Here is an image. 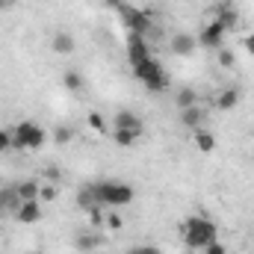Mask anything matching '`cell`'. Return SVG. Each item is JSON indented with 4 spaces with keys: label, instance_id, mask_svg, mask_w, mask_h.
<instances>
[{
    "label": "cell",
    "instance_id": "cell-24",
    "mask_svg": "<svg viewBox=\"0 0 254 254\" xmlns=\"http://www.w3.org/2000/svg\"><path fill=\"white\" fill-rule=\"evenodd\" d=\"M113 139H116V145L130 148V145H136V139H139V136H133V133H127V130H113Z\"/></svg>",
    "mask_w": 254,
    "mask_h": 254
},
{
    "label": "cell",
    "instance_id": "cell-21",
    "mask_svg": "<svg viewBox=\"0 0 254 254\" xmlns=\"http://www.w3.org/2000/svg\"><path fill=\"white\" fill-rule=\"evenodd\" d=\"M101 246V237L98 234H80L77 237V249L80 252H92V249H98Z\"/></svg>",
    "mask_w": 254,
    "mask_h": 254
},
{
    "label": "cell",
    "instance_id": "cell-32",
    "mask_svg": "<svg viewBox=\"0 0 254 254\" xmlns=\"http://www.w3.org/2000/svg\"><path fill=\"white\" fill-rule=\"evenodd\" d=\"M45 178H48L51 184H57V181H60V169H54V166H51V169H45Z\"/></svg>",
    "mask_w": 254,
    "mask_h": 254
},
{
    "label": "cell",
    "instance_id": "cell-1",
    "mask_svg": "<svg viewBox=\"0 0 254 254\" xmlns=\"http://www.w3.org/2000/svg\"><path fill=\"white\" fill-rule=\"evenodd\" d=\"M219 240V231H216V225L210 222V219H204V216H192L184 222V246L190 249V252H204L210 243H216Z\"/></svg>",
    "mask_w": 254,
    "mask_h": 254
},
{
    "label": "cell",
    "instance_id": "cell-4",
    "mask_svg": "<svg viewBox=\"0 0 254 254\" xmlns=\"http://www.w3.org/2000/svg\"><path fill=\"white\" fill-rule=\"evenodd\" d=\"M133 74H136V80H142V86L148 92H166L169 89V74H166V68L157 63L154 57H148L145 63L133 65Z\"/></svg>",
    "mask_w": 254,
    "mask_h": 254
},
{
    "label": "cell",
    "instance_id": "cell-9",
    "mask_svg": "<svg viewBox=\"0 0 254 254\" xmlns=\"http://www.w3.org/2000/svg\"><path fill=\"white\" fill-rule=\"evenodd\" d=\"M198 48V39L192 33H175L172 36V54L175 57H192Z\"/></svg>",
    "mask_w": 254,
    "mask_h": 254
},
{
    "label": "cell",
    "instance_id": "cell-17",
    "mask_svg": "<svg viewBox=\"0 0 254 254\" xmlns=\"http://www.w3.org/2000/svg\"><path fill=\"white\" fill-rule=\"evenodd\" d=\"M175 107H178V110H190V107H198V92H195L192 86H184V89H178V95H175Z\"/></svg>",
    "mask_w": 254,
    "mask_h": 254
},
{
    "label": "cell",
    "instance_id": "cell-13",
    "mask_svg": "<svg viewBox=\"0 0 254 254\" xmlns=\"http://www.w3.org/2000/svg\"><path fill=\"white\" fill-rule=\"evenodd\" d=\"M51 48H54L57 54L68 57V54L74 51V36H71L68 30H57V33H54V39H51Z\"/></svg>",
    "mask_w": 254,
    "mask_h": 254
},
{
    "label": "cell",
    "instance_id": "cell-15",
    "mask_svg": "<svg viewBox=\"0 0 254 254\" xmlns=\"http://www.w3.org/2000/svg\"><path fill=\"white\" fill-rule=\"evenodd\" d=\"M181 122H184V127H190L192 133H195V130H201V125H204V110H201V107L181 110Z\"/></svg>",
    "mask_w": 254,
    "mask_h": 254
},
{
    "label": "cell",
    "instance_id": "cell-10",
    "mask_svg": "<svg viewBox=\"0 0 254 254\" xmlns=\"http://www.w3.org/2000/svg\"><path fill=\"white\" fill-rule=\"evenodd\" d=\"M213 21H219L228 33L237 27V21H240V15H237V9L231 6V3H219V6H213Z\"/></svg>",
    "mask_w": 254,
    "mask_h": 254
},
{
    "label": "cell",
    "instance_id": "cell-7",
    "mask_svg": "<svg viewBox=\"0 0 254 254\" xmlns=\"http://www.w3.org/2000/svg\"><path fill=\"white\" fill-rule=\"evenodd\" d=\"M151 57V48H148V42H145V36H139V33H127V63L130 68L139 63H145Z\"/></svg>",
    "mask_w": 254,
    "mask_h": 254
},
{
    "label": "cell",
    "instance_id": "cell-12",
    "mask_svg": "<svg viewBox=\"0 0 254 254\" xmlns=\"http://www.w3.org/2000/svg\"><path fill=\"white\" fill-rule=\"evenodd\" d=\"M240 98H243V92H240V89H222V92L216 95V110L231 113V110L240 104Z\"/></svg>",
    "mask_w": 254,
    "mask_h": 254
},
{
    "label": "cell",
    "instance_id": "cell-35",
    "mask_svg": "<svg viewBox=\"0 0 254 254\" xmlns=\"http://www.w3.org/2000/svg\"><path fill=\"white\" fill-rule=\"evenodd\" d=\"M9 3H12V0H0V12H6V9H9Z\"/></svg>",
    "mask_w": 254,
    "mask_h": 254
},
{
    "label": "cell",
    "instance_id": "cell-3",
    "mask_svg": "<svg viewBox=\"0 0 254 254\" xmlns=\"http://www.w3.org/2000/svg\"><path fill=\"white\" fill-rule=\"evenodd\" d=\"M9 130H12V148L15 151H39L45 145V139H48L45 127L39 122H18Z\"/></svg>",
    "mask_w": 254,
    "mask_h": 254
},
{
    "label": "cell",
    "instance_id": "cell-33",
    "mask_svg": "<svg viewBox=\"0 0 254 254\" xmlns=\"http://www.w3.org/2000/svg\"><path fill=\"white\" fill-rule=\"evenodd\" d=\"M246 54H249V57H254V30L246 36Z\"/></svg>",
    "mask_w": 254,
    "mask_h": 254
},
{
    "label": "cell",
    "instance_id": "cell-20",
    "mask_svg": "<svg viewBox=\"0 0 254 254\" xmlns=\"http://www.w3.org/2000/svg\"><path fill=\"white\" fill-rule=\"evenodd\" d=\"M95 204H98V198H95V190H92V187H86V190L77 192V207H80V210H92Z\"/></svg>",
    "mask_w": 254,
    "mask_h": 254
},
{
    "label": "cell",
    "instance_id": "cell-29",
    "mask_svg": "<svg viewBox=\"0 0 254 254\" xmlns=\"http://www.w3.org/2000/svg\"><path fill=\"white\" fill-rule=\"evenodd\" d=\"M104 225H107V228H110V231H122V225H125V222H122V216H119V213H110V216H107V222H104Z\"/></svg>",
    "mask_w": 254,
    "mask_h": 254
},
{
    "label": "cell",
    "instance_id": "cell-6",
    "mask_svg": "<svg viewBox=\"0 0 254 254\" xmlns=\"http://www.w3.org/2000/svg\"><path fill=\"white\" fill-rule=\"evenodd\" d=\"M225 36H228V30H225L219 21H210V24L201 27V33H198V45L207 48V51H219L222 42H225Z\"/></svg>",
    "mask_w": 254,
    "mask_h": 254
},
{
    "label": "cell",
    "instance_id": "cell-36",
    "mask_svg": "<svg viewBox=\"0 0 254 254\" xmlns=\"http://www.w3.org/2000/svg\"><path fill=\"white\" fill-rule=\"evenodd\" d=\"M0 222H3V210H0Z\"/></svg>",
    "mask_w": 254,
    "mask_h": 254
},
{
    "label": "cell",
    "instance_id": "cell-23",
    "mask_svg": "<svg viewBox=\"0 0 254 254\" xmlns=\"http://www.w3.org/2000/svg\"><path fill=\"white\" fill-rule=\"evenodd\" d=\"M216 54H219V57H216V63L222 65V68H234V65H237V57H234V51H231V48H219Z\"/></svg>",
    "mask_w": 254,
    "mask_h": 254
},
{
    "label": "cell",
    "instance_id": "cell-25",
    "mask_svg": "<svg viewBox=\"0 0 254 254\" xmlns=\"http://www.w3.org/2000/svg\"><path fill=\"white\" fill-rule=\"evenodd\" d=\"M57 198H60V187L57 184H45L39 190V201H57Z\"/></svg>",
    "mask_w": 254,
    "mask_h": 254
},
{
    "label": "cell",
    "instance_id": "cell-2",
    "mask_svg": "<svg viewBox=\"0 0 254 254\" xmlns=\"http://www.w3.org/2000/svg\"><path fill=\"white\" fill-rule=\"evenodd\" d=\"M92 190H95V198L101 207H125L136 195L133 187L122 184V181H98V184H92Z\"/></svg>",
    "mask_w": 254,
    "mask_h": 254
},
{
    "label": "cell",
    "instance_id": "cell-8",
    "mask_svg": "<svg viewBox=\"0 0 254 254\" xmlns=\"http://www.w3.org/2000/svg\"><path fill=\"white\" fill-rule=\"evenodd\" d=\"M113 130H127L133 136H142L145 133V125H142V119L133 110H119L116 119H113Z\"/></svg>",
    "mask_w": 254,
    "mask_h": 254
},
{
    "label": "cell",
    "instance_id": "cell-11",
    "mask_svg": "<svg viewBox=\"0 0 254 254\" xmlns=\"http://www.w3.org/2000/svg\"><path fill=\"white\" fill-rule=\"evenodd\" d=\"M15 219H18L21 225H36V222H42V201H24V204L18 207Z\"/></svg>",
    "mask_w": 254,
    "mask_h": 254
},
{
    "label": "cell",
    "instance_id": "cell-14",
    "mask_svg": "<svg viewBox=\"0 0 254 254\" xmlns=\"http://www.w3.org/2000/svg\"><path fill=\"white\" fill-rule=\"evenodd\" d=\"M21 204H24V201L18 198L15 187H3V190H0V210H3V213H18Z\"/></svg>",
    "mask_w": 254,
    "mask_h": 254
},
{
    "label": "cell",
    "instance_id": "cell-34",
    "mask_svg": "<svg viewBox=\"0 0 254 254\" xmlns=\"http://www.w3.org/2000/svg\"><path fill=\"white\" fill-rule=\"evenodd\" d=\"M127 0H104V6H110V9H122Z\"/></svg>",
    "mask_w": 254,
    "mask_h": 254
},
{
    "label": "cell",
    "instance_id": "cell-27",
    "mask_svg": "<svg viewBox=\"0 0 254 254\" xmlns=\"http://www.w3.org/2000/svg\"><path fill=\"white\" fill-rule=\"evenodd\" d=\"M89 219H92V225H95V228H101V225L107 222V216H104V210H101V204H95V207L89 210Z\"/></svg>",
    "mask_w": 254,
    "mask_h": 254
},
{
    "label": "cell",
    "instance_id": "cell-30",
    "mask_svg": "<svg viewBox=\"0 0 254 254\" xmlns=\"http://www.w3.org/2000/svg\"><path fill=\"white\" fill-rule=\"evenodd\" d=\"M127 254H163V252H160V246H133Z\"/></svg>",
    "mask_w": 254,
    "mask_h": 254
},
{
    "label": "cell",
    "instance_id": "cell-16",
    "mask_svg": "<svg viewBox=\"0 0 254 254\" xmlns=\"http://www.w3.org/2000/svg\"><path fill=\"white\" fill-rule=\"evenodd\" d=\"M192 139H195V148H198L201 154H213V151H216V136H213V133H207L204 127H201V130H195V133H192Z\"/></svg>",
    "mask_w": 254,
    "mask_h": 254
},
{
    "label": "cell",
    "instance_id": "cell-18",
    "mask_svg": "<svg viewBox=\"0 0 254 254\" xmlns=\"http://www.w3.org/2000/svg\"><path fill=\"white\" fill-rule=\"evenodd\" d=\"M39 190H42V187H39L36 181H21V184L15 187V192H18L21 201H39Z\"/></svg>",
    "mask_w": 254,
    "mask_h": 254
},
{
    "label": "cell",
    "instance_id": "cell-19",
    "mask_svg": "<svg viewBox=\"0 0 254 254\" xmlns=\"http://www.w3.org/2000/svg\"><path fill=\"white\" fill-rule=\"evenodd\" d=\"M63 86L68 89V92H80V89H83V74H80V71H65Z\"/></svg>",
    "mask_w": 254,
    "mask_h": 254
},
{
    "label": "cell",
    "instance_id": "cell-28",
    "mask_svg": "<svg viewBox=\"0 0 254 254\" xmlns=\"http://www.w3.org/2000/svg\"><path fill=\"white\" fill-rule=\"evenodd\" d=\"M6 151H12V130L0 127V154H6Z\"/></svg>",
    "mask_w": 254,
    "mask_h": 254
},
{
    "label": "cell",
    "instance_id": "cell-31",
    "mask_svg": "<svg viewBox=\"0 0 254 254\" xmlns=\"http://www.w3.org/2000/svg\"><path fill=\"white\" fill-rule=\"evenodd\" d=\"M204 254H228V249H225V246H222V243L216 240V243H210V246L204 249Z\"/></svg>",
    "mask_w": 254,
    "mask_h": 254
},
{
    "label": "cell",
    "instance_id": "cell-26",
    "mask_svg": "<svg viewBox=\"0 0 254 254\" xmlns=\"http://www.w3.org/2000/svg\"><path fill=\"white\" fill-rule=\"evenodd\" d=\"M89 127L95 130V133H107L110 127H107V122H104V116L101 113H89Z\"/></svg>",
    "mask_w": 254,
    "mask_h": 254
},
{
    "label": "cell",
    "instance_id": "cell-22",
    "mask_svg": "<svg viewBox=\"0 0 254 254\" xmlns=\"http://www.w3.org/2000/svg\"><path fill=\"white\" fill-rule=\"evenodd\" d=\"M71 139H74V130H71L68 125L54 127V142H57V145H68Z\"/></svg>",
    "mask_w": 254,
    "mask_h": 254
},
{
    "label": "cell",
    "instance_id": "cell-5",
    "mask_svg": "<svg viewBox=\"0 0 254 254\" xmlns=\"http://www.w3.org/2000/svg\"><path fill=\"white\" fill-rule=\"evenodd\" d=\"M119 15H122V24L127 27V33H139V36H145L154 21V9H139L133 3H125L119 9Z\"/></svg>",
    "mask_w": 254,
    "mask_h": 254
}]
</instances>
